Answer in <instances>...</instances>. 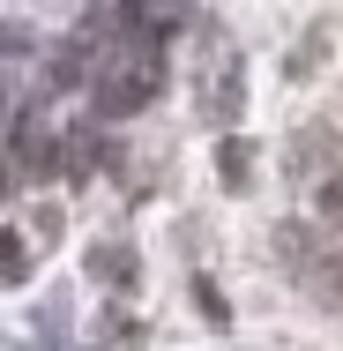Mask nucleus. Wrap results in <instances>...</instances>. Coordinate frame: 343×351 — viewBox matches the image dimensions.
<instances>
[{
    "label": "nucleus",
    "mask_w": 343,
    "mask_h": 351,
    "mask_svg": "<svg viewBox=\"0 0 343 351\" xmlns=\"http://www.w3.org/2000/svg\"><path fill=\"white\" fill-rule=\"evenodd\" d=\"M194 299H202V314H209V322H216V329H224V322H231V306H224V291H216V284H194Z\"/></svg>",
    "instance_id": "39448f33"
},
{
    "label": "nucleus",
    "mask_w": 343,
    "mask_h": 351,
    "mask_svg": "<svg viewBox=\"0 0 343 351\" xmlns=\"http://www.w3.org/2000/svg\"><path fill=\"white\" fill-rule=\"evenodd\" d=\"M314 210L329 217V224H336V217H343V157H336V172H329V180L314 187Z\"/></svg>",
    "instance_id": "20e7f679"
},
{
    "label": "nucleus",
    "mask_w": 343,
    "mask_h": 351,
    "mask_svg": "<svg viewBox=\"0 0 343 351\" xmlns=\"http://www.w3.org/2000/svg\"><path fill=\"white\" fill-rule=\"evenodd\" d=\"M224 180H231V187L246 180V142H224Z\"/></svg>",
    "instance_id": "423d86ee"
},
{
    "label": "nucleus",
    "mask_w": 343,
    "mask_h": 351,
    "mask_svg": "<svg viewBox=\"0 0 343 351\" xmlns=\"http://www.w3.org/2000/svg\"><path fill=\"white\" fill-rule=\"evenodd\" d=\"M97 157H105V142H97V128H75V135H68V157H60V165H68L75 180H82V172H90Z\"/></svg>",
    "instance_id": "7ed1b4c3"
},
{
    "label": "nucleus",
    "mask_w": 343,
    "mask_h": 351,
    "mask_svg": "<svg viewBox=\"0 0 343 351\" xmlns=\"http://www.w3.org/2000/svg\"><path fill=\"white\" fill-rule=\"evenodd\" d=\"M75 82H82V45L45 53V90H75Z\"/></svg>",
    "instance_id": "f03ea898"
},
{
    "label": "nucleus",
    "mask_w": 343,
    "mask_h": 351,
    "mask_svg": "<svg viewBox=\"0 0 343 351\" xmlns=\"http://www.w3.org/2000/svg\"><path fill=\"white\" fill-rule=\"evenodd\" d=\"M157 90H164V68H157L149 53L120 60V68H105V75H97V120H135Z\"/></svg>",
    "instance_id": "f257e3e1"
}]
</instances>
